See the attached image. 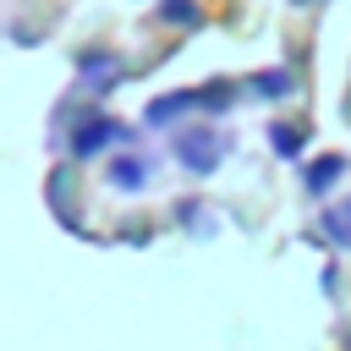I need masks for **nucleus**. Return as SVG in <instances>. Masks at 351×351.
I'll use <instances>...</instances> for the list:
<instances>
[{"mask_svg": "<svg viewBox=\"0 0 351 351\" xmlns=\"http://www.w3.org/2000/svg\"><path fill=\"white\" fill-rule=\"evenodd\" d=\"M274 148H280V154H296V148H302L296 126H274Z\"/></svg>", "mask_w": 351, "mask_h": 351, "instance_id": "0eeeda50", "label": "nucleus"}, {"mask_svg": "<svg viewBox=\"0 0 351 351\" xmlns=\"http://www.w3.org/2000/svg\"><path fill=\"white\" fill-rule=\"evenodd\" d=\"M252 93H263V99H285V93H291V71H263V77L252 82Z\"/></svg>", "mask_w": 351, "mask_h": 351, "instance_id": "20e7f679", "label": "nucleus"}, {"mask_svg": "<svg viewBox=\"0 0 351 351\" xmlns=\"http://www.w3.org/2000/svg\"><path fill=\"white\" fill-rule=\"evenodd\" d=\"M143 176H148V170H143V159H115V170H110V181H115L121 192H137V186H143Z\"/></svg>", "mask_w": 351, "mask_h": 351, "instance_id": "7ed1b4c3", "label": "nucleus"}, {"mask_svg": "<svg viewBox=\"0 0 351 351\" xmlns=\"http://www.w3.org/2000/svg\"><path fill=\"white\" fill-rule=\"evenodd\" d=\"M165 22H186V27H192V22H197V5H192V0H165Z\"/></svg>", "mask_w": 351, "mask_h": 351, "instance_id": "423d86ee", "label": "nucleus"}, {"mask_svg": "<svg viewBox=\"0 0 351 351\" xmlns=\"http://www.w3.org/2000/svg\"><path fill=\"white\" fill-rule=\"evenodd\" d=\"M296 5H313V0H296Z\"/></svg>", "mask_w": 351, "mask_h": 351, "instance_id": "6e6552de", "label": "nucleus"}, {"mask_svg": "<svg viewBox=\"0 0 351 351\" xmlns=\"http://www.w3.org/2000/svg\"><path fill=\"white\" fill-rule=\"evenodd\" d=\"M110 137H126V132H121L115 121H82V126H77V137H71V148H77V154H99Z\"/></svg>", "mask_w": 351, "mask_h": 351, "instance_id": "f03ea898", "label": "nucleus"}, {"mask_svg": "<svg viewBox=\"0 0 351 351\" xmlns=\"http://www.w3.org/2000/svg\"><path fill=\"white\" fill-rule=\"evenodd\" d=\"M335 176H340V159L329 154V159H318V165L307 170V186H313V192H324V186H335Z\"/></svg>", "mask_w": 351, "mask_h": 351, "instance_id": "39448f33", "label": "nucleus"}, {"mask_svg": "<svg viewBox=\"0 0 351 351\" xmlns=\"http://www.w3.org/2000/svg\"><path fill=\"white\" fill-rule=\"evenodd\" d=\"M219 154H225L219 132H181V137H176V159H181L192 176H208V170L219 165Z\"/></svg>", "mask_w": 351, "mask_h": 351, "instance_id": "f257e3e1", "label": "nucleus"}]
</instances>
